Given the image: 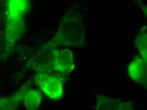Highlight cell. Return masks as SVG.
I'll return each instance as SVG.
<instances>
[{
  "label": "cell",
  "mask_w": 147,
  "mask_h": 110,
  "mask_svg": "<svg viewBox=\"0 0 147 110\" xmlns=\"http://www.w3.org/2000/svg\"><path fill=\"white\" fill-rule=\"evenodd\" d=\"M36 84L48 97L53 100L61 99L63 94V79L55 73H38L34 76Z\"/></svg>",
  "instance_id": "7a4b0ae2"
},
{
  "label": "cell",
  "mask_w": 147,
  "mask_h": 110,
  "mask_svg": "<svg viewBox=\"0 0 147 110\" xmlns=\"http://www.w3.org/2000/svg\"><path fill=\"white\" fill-rule=\"evenodd\" d=\"M42 97L40 92L31 90L25 94L24 103L28 110H36L41 104Z\"/></svg>",
  "instance_id": "ba28073f"
},
{
  "label": "cell",
  "mask_w": 147,
  "mask_h": 110,
  "mask_svg": "<svg viewBox=\"0 0 147 110\" xmlns=\"http://www.w3.org/2000/svg\"><path fill=\"white\" fill-rule=\"evenodd\" d=\"M131 78L147 90V63L141 56H136L128 65Z\"/></svg>",
  "instance_id": "5b68a950"
},
{
  "label": "cell",
  "mask_w": 147,
  "mask_h": 110,
  "mask_svg": "<svg viewBox=\"0 0 147 110\" xmlns=\"http://www.w3.org/2000/svg\"><path fill=\"white\" fill-rule=\"evenodd\" d=\"M54 69L55 73L67 75L75 68L74 55L69 48L55 49L53 59Z\"/></svg>",
  "instance_id": "277c9868"
},
{
  "label": "cell",
  "mask_w": 147,
  "mask_h": 110,
  "mask_svg": "<svg viewBox=\"0 0 147 110\" xmlns=\"http://www.w3.org/2000/svg\"><path fill=\"white\" fill-rule=\"evenodd\" d=\"M94 110H134V109L131 103L98 95Z\"/></svg>",
  "instance_id": "8992f818"
},
{
  "label": "cell",
  "mask_w": 147,
  "mask_h": 110,
  "mask_svg": "<svg viewBox=\"0 0 147 110\" xmlns=\"http://www.w3.org/2000/svg\"><path fill=\"white\" fill-rule=\"evenodd\" d=\"M135 45L140 56L147 63V29L144 27L138 33L135 39Z\"/></svg>",
  "instance_id": "52a82bcc"
},
{
  "label": "cell",
  "mask_w": 147,
  "mask_h": 110,
  "mask_svg": "<svg viewBox=\"0 0 147 110\" xmlns=\"http://www.w3.org/2000/svg\"><path fill=\"white\" fill-rule=\"evenodd\" d=\"M56 48L47 45L33 56L32 63L34 70L38 73H55L53 59Z\"/></svg>",
  "instance_id": "3957f363"
},
{
  "label": "cell",
  "mask_w": 147,
  "mask_h": 110,
  "mask_svg": "<svg viewBox=\"0 0 147 110\" xmlns=\"http://www.w3.org/2000/svg\"><path fill=\"white\" fill-rule=\"evenodd\" d=\"M86 43L85 26L81 13L76 10L67 11L62 18L57 33L47 45L81 47Z\"/></svg>",
  "instance_id": "6da1fadb"
},
{
  "label": "cell",
  "mask_w": 147,
  "mask_h": 110,
  "mask_svg": "<svg viewBox=\"0 0 147 110\" xmlns=\"http://www.w3.org/2000/svg\"><path fill=\"white\" fill-rule=\"evenodd\" d=\"M135 3H136L137 6L139 7L142 9V10L143 11L144 14L146 16L147 18V5L144 4L142 2L138 1V0L135 1Z\"/></svg>",
  "instance_id": "9c48e42d"
}]
</instances>
